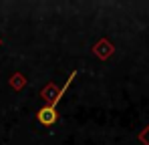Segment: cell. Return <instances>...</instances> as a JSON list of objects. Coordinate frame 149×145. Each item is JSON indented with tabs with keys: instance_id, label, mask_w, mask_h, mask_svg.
<instances>
[{
	"instance_id": "6da1fadb",
	"label": "cell",
	"mask_w": 149,
	"mask_h": 145,
	"mask_svg": "<svg viewBox=\"0 0 149 145\" xmlns=\"http://www.w3.org/2000/svg\"><path fill=\"white\" fill-rule=\"evenodd\" d=\"M74 77H77V71H73V72H71L69 81H67V83L63 85V89H61V91L56 93V97H54V99L50 101L49 105H45V107H42V109L38 111L36 119H38V123H40L42 127H52V125L56 123V117H58V115H56V107H58V103L63 101V97H65V93L69 91V85H71V83L74 81Z\"/></svg>"
}]
</instances>
